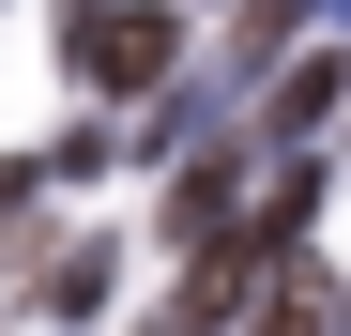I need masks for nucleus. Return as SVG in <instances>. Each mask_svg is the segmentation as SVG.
<instances>
[{
    "label": "nucleus",
    "mask_w": 351,
    "mask_h": 336,
    "mask_svg": "<svg viewBox=\"0 0 351 336\" xmlns=\"http://www.w3.org/2000/svg\"><path fill=\"white\" fill-rule=\"evenodd\" d=\"M107 291H123V245H62L46 260V321H92Z\"/></svg>",
    "instance_id": "2"
},
{
    "label": "nucleus",
    "mask_w": 351,
    "mask_h": 336,
    "mask_svg": "<svg viewBox=\"0 0 351 336\" xmlns=\"http://www.w3.org/2000/svg\"><path fill=\"white\" fill-rule=\"evenodd\" d=\"M62 62H77V92H153L168 62H184V16H153V0H77L62 16Z\"/></svg>",
    "instance_id": "1"
},
{
    "label": "nucleus",
    "mask_w": 351,
    "mask_h": 336,
    "mask_svg": "<svg viewBox=\"0 0 351 336\" xmlns=\"http://www.w3.org/2000/svg\"><path fill=\"white\" fill-rule=\"evenodd\" d=\"M306 16H351V0H306Z\"/></svg>",
    "instance_id": "5"
},
{
    "label": "nucleus",
    "mask_w": 351,
    "mask_h": 336,
    "mask_svg": "<svg viewBox=\"0 0 351 336\" xmlns=\"http://www.w3.org/2000/svg\"><path fill=\"white\" fill-rule=\"evenodd\" d=\"M260 336H336V291H321V275H306V260H290V291L260 306Z\"/></svg>",
    "instance_id": "4"
},
{
    "label": "nucleus",
    "mask_w": 351,
    "mask_h": 336,
    "mask_svg": "<svg viewBox=\"0 0 351 336\" xmlns=\"http://www.w3.org/2000/svg\"><path fill=\"white\" fill-rule=\"evenodd\" d=\"M336 107H351V62H290L275 77V138H321Z\"/></svg>",
    "instance_id": "3"
}]
</instances>
